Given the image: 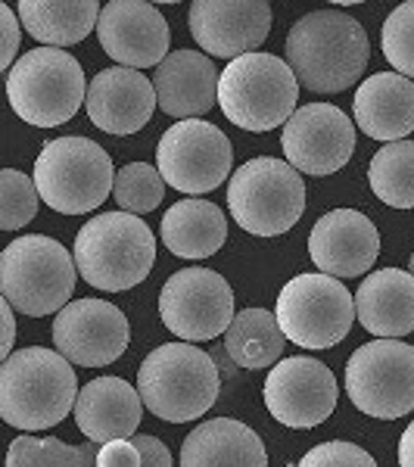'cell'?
Listing matches in <instances>:
<instances>
[{"instance_id": "52a82bcc", "label": "cell", "mask_w": 414, "mask_h": 467, "mask_svg": "<svg viewBox=\"0 0 414 467\" xmlns=\"http://www.w3.org/2000/svg\"><path fill=\"white\" fill-rule=\"evenodd\" d=\"M299 81L287 59L246 54L224 66L218 81V107L224 119L246 131H274L296 112Z\"/></svg>"}, {"instance_id": "9a60e30c", "label": "cell", "mask_w": 414, "mask_h": 467, "mask_svg": "<svg viewBox=\"0 0 414 467\" xmlns=\"http://www.w3.org/2000/svg\"><path fill=\"white\" fill-rule=\"evenodd\" d=\"M281 147L299 175H334L356 153V122L334 103H308L284 125Z\"/></svg>"}, {"instance_id": "d6a6232c", "label": "cell", "mask_w": 414, "mask_h": 467, "mask_svg": "<svg viewBox=\"0 0 414 467\" xmlns=\"http://www.w3.org/2000/svg\"><path fill=\"white\" fill-rule=\"evenodd\" d=\"M380 47L387 63L393 66L398 75L414 78V0L398 4L383 22Z\"/></svg>"}, {"instance_id": "4dcf8cb0", "label": "cell", "mask_w": 414, "mask_h": 467, "mask_svg": "<svg viewBox=\"0 0 414 467\" xmlns=\"http://www.w3.org/2000/svg\"><path fill=\"white\" fill-rule=\"evenodd\" d=\"M165 197V181L160 169L150 162H128L125 169L116 171V187H112V200L119 202L122 213L147 215Z\"/></svg>"}, {"instance_id": "7c38bea8", "label": "cell", "mask_w": 414, "mask_h": 467, "mask_svg": "<svg viewBox=\"0 0 414 467\" xmlns=\"http://www.w3.org/2000/svg\"><path fill=\"white\" fill-rule=\"evenodd\" d=\"M156 169L162 181L181 193H209L224 184L234 169V147L222 128L200 119L175 122L160 138L156 147Z\"/></svg>"}, {"instance_id": "f35d334b", "label": "cell", "mask_w": 414, "mask_h": 467, "mask_svg": "<svg viewBox=\"0 0 414 467\" xmlns=\"http://www.w3.org/2000/svg\"><path fill=\"white\" fill-rule=\"evenodd\" d=\"M398 467H414V420L398 440Z\"/></svg>"}, {"instance_id": "d6986e66", "label": "cell", "mask_w": 414, "mask_h": 467, "mask_svg": "<svg viewBox=\"0 0 414 467\" xmlns=\"http://www.w3.org/2000/svg\"><path fill=\"white\" fill-rule=\"evenodd\" d=\"M308 255L315 268L336 281L361 277L380 255V231L358 209H334L315 222L308 234Z\"/></svg>"}, {"instance_id": "1f68e13d", "label": "cell", "mask_w": 414, "mask_h": 467, "mask_svg": "<svg viewBox=\"0 0 414 467\" xmlns=\"http://www.w3.org/2000/svg\"><path fill=\"white\" fill-rule=\"evenodd\" d=\"M37 193L35 178L22 175L16 169L0 171V228L19 231L37 215Z\"/></svg>"}, {"instance_id": "8d00e7d4", "label": "cell", "mask_w": 414, "mask_h": 467, "mask_svg": "<svg viewBox=\"0 0 414 467\" xmlns=\"http://www.w3.org/2000/svg\"><path fill=\"white\" fill-rule=\"evenodd\" d=\"M131 440L140 451V467H171V451L162 440H156L150 433H138Z\"/></svg>"}, {"instance_id": "5bb4252c", "label": "cell", "mask_w": 414, "mask_h": 467, "mask_svg": "<svg viewBox=\"0 0 414 467\" xmlns=\"http://www.w3.org/2000/svg\"><path fill=\"white\" fill-rule=\"evenodd\" d=\"M265 409L277 424L293 431L318 427L336 409V378L312 356L281 358L265 378Z\"/></svg>"}, {"instance_id": "8fae6325", "label": "cell", "mask_w": 414, "mask_h": 467, "mask_svg": "<svg viewBox=\"0 0 414 467\" xmlns=\"http://www.w3.org/2000/svg\"><path fill=\"white\" fill-rule=\"evenodd\" d=\"M346 393L361 414L396 420L414 411V346L374 340L346 361Z\"/></svg>"}, {"instance_id": "e575fe53", "label": "cell", "mask_w": 414, "mask_h": 467, "mask_svg": "<svg viewBox=\"0 0 414 467\" xmlns=\"http://www.w3.org/2000/svg\"><path fill=\"white\" fill-rule=\"evenodd\" d=\"M0 32H4V44H0V69L10 72L13 66H16V54H19V32H22L19 13L13 10L10 4H0Z\"/></svg>"}, {"instance_id": "d4e9b609", "label": "cell", "mask_w": 414, "mask_h": 467, "mask_svg": "<svg viewBox=\"0 0 414 467\" xmlns=\"http://www.w3.org/2000/svg\"><path fill=\"white\" fill-rule=\"evenodd\" d=\"M181 467H268L262 436L234 418L202 420L181 446Z\"/></svg>"}, {"instance_id": "7a4b0ae2", "label": "cell", "mask_w": 414, "mask_h": 467, "mask_svg": "<svg viewBox=\"0 0 414 467\" xmlns=\"http://www.w3.org/2000/svg\"><path fill=\"white\" fill-rule=\"evenodd\" d=\"M72 361L47 346H26L0 368V414L22 433L50 431L78 402Z\"/></svg>"}, {"instance_id": "9c48e42d", "label": "cell", "mask_w": 414, "mask_h": 467, "mask_svg": "<svg viewBox=\"0 0 414 467\" xmlns=\"http://www.w3.org/2000/svg\"><path fill=\"white\" fill-rule=\"evenodd\" d=\"M228 209L234 222L255 237L287 234L305 213L303 175L274 156H255L231 175Z\"/></svg>"}, {"instance_id": "4fadbf2b", "label": "cell", "mask_w": 414, "mask_h": 467, "mask_svg": "<svg viewBox=\"0 0 414 467\" xmlns=\"http://www.w3.org/2000/svg\"><path fill=\"white\" fill-rule=\"evenodd\" d=\"M234 315V290L218 271L181 268L160 290V318L184 343L215 340Z\"/></svg>"}, {"instance_id": "e0dca14e", "label": "cell", "mask_w": 414, "mask_h": 467, "mask_svg": "<svg viewBox=\"0 0 414 467\" xmlns=\"http://www.w3.org/2000/svg\"><path fill=\"white\" fill-rule=\"evenodd\" d=\"M271 32L265 0H197L191 4V35L209 57L240 59L255 54Z\"/></svg>"}, {"instance_id": "484cf974", "label": "cell", "mask_w": 414, "mask_h": 467, "mask_svg": "<svg viewBox=\"0 0 414 467\" xmlns=\"http://www.w3.org/2000/svg\"><path fill=\"white\" fill-rule=\"evenodd\" d=\"M160 237L169 246V253L181 255V259H209L228 240V222L215 202L187 197L178 200L162 215Z\"/></svg>"}, {"instance_id": "f546056e", "label": "cell", "mask_w": 414, "mask_h": 467, "mask_svg": "<svg viewBox=\"0 0 414 467\" xmlns=\"http://www.w3.org/2000/svg\"><path fill=\"white\" fill-rule=\"evenodd\" d=\"M94 449L100 446H66L63 440H37V436L22 433L10 442L6 451V467H88Z\"/></svg>"}, {"instance_id": "44dd1931", "label": "cell", "mask_w": 414, "mask_h": 467, "mask_svg": "<svg viewBox=\"0 0 414 467\" xmlns=\"http://www.w3.org/2000/svg\"><path fill=\"white\" fill-rule=\"evenodd\" d=\"M222 75L202 50H171L156 66L153 88L160 109L171 119H200L218 103Z\"/></svg>"}, {"instance_id": "2e32d148", "label": "cell", "mask_w": 414, "mask_h": 467, "mask_svg": "<svg viewBox=\"0 0 414 467\" xmlns=\"http://www.w3.org/2000/svg\"><path fill=\"white\" fill-rule=\"evenodd\" d=\"M131 343V324L107 299H75L57 315L54 346L59 356L81 368L112 365Z\"/></svg>"}, {"instance_id": "30bf717a", "label": "cell", "mask_w": 414, "mask_h": 467, "mask_svg": "<svg viewBox=\"0 0 414 467\" xmlns=\"http://www.w3.org/2000/svg\"><path fill=\"white\" fill-rule=\"evenodd\" d=\"M274 318L290 343L303 349H330L349 337L356 321V296L336 277L308 271L284 284Z\"/></svg>"}, {"instance_id": "f1b7e54d", "label": "cell", "mask_w": 414, "mask_h": 467, "mask_svg": "<svg viewBox=\"0 0 414 467\" xmlns=\"http://www.w3.org/2000/svg\"><path fill=\"white\" fill-rule=\"evenodd\" d=\"M367 181L380 202L393 209H414V140H396L374 153Z\"/></svg>"}, {"instance_id": "ab89813d", "label": "cell", "mask_w": 414, "mask_h": 467, "mask_svg": "<svg viewBox=\"0 0 414 467\" xmlns=\"http://www.w3.org/2000/svg\"><path fill=\"white\" fill-rule=\"evenodd\" d=\"M409 275L414 277V253H411V259H409Z\"/></svg>"}, {"instance_id": "4316f807", "label": "cell", "mask_w": 414, "mask_h": 467, "mask_svg": "<svg viewBox=\"0 0 414 467\" xmlns=\"http://www.w3.org/2000/svg\"><path fill=\"white\" fill-rule=\"evenodd\" d=\"M19 22L44 47H72L85 41L100 22L97 0H19Z\"/></svg>"}, {"instance_id": "83f0119b", "label": "cell", "mask_w": 414, "mask_h": 467, "mask_svg": "<svg viewBox=\"0 0 414 467\" xmlns=\"http://www.w3.org/2000/svg\"><path fill=\"white\" fill-rule=\"evenodd\" d=\"M284 346H287V337L268 308H243L224 330V352L246 371L274 368V361L284 356Z\"/></svg>"}, {"instance_id": "277c9868", "label": "cell", "mask_w": 414, "mask_h": 467, "mask_svg": "<svg viewBox=\"0 0 414 467\" xmlns=\"http://www.w3.org/2000/svg\"><path fill=\"white\" fill-rule=\"evenodd\" d=\"M222 378L212 356L191 343L156 346L140 361L138 393L150 414L169 424L200 420L215 405Z\"/></svg>"}, {"instance_id": "836d02e7", "label": "cell", "mask_w": 414, "mask_h": 467, "mask_svg": "<svg viewBox=\"0 0 414 467\" xmlns=\"http://www.w3.org/2000/svg\"><path fill=\"white\" fill-rule=\"evenodd\" d=\"M296 467H378V462L356 442L334 440L308 449Z\"/></svg>"}, {"instance_id": "5b68a950", "label": "cell", "mask_w": 414, "mask_h": 467, "mask_svg": "<svg viewBox=\"0 0 414 467\" xmlns=\"http://www.w3.org/2000/svg\"><path fill=\"white\" fill-rule=\"evenodd\" d=\"M75 255L44 234H26L0 253V290L16 312L44 318L59 315L75 293Z\"/></svg>"}, {"instance_id": "d590c367", "label": "cell", "mask_w": 414, "mask_h": 467, "mask_svg": "<svg viewBox=\"0 0 414 467\" xmlns=\"http://www.w3.org/2000/svg\"><path fill=\"white\" fill-rule=\"evenodd\" d=\"M94 467H140V451L134 440H112L97 449Z\"/></svg>"}, {"instance_id": "8992f818", "label": "cell", "mask_w": 414, "mask_h": 467, "mask_svg": "<svg viewBox=\"0 0 414 467\" xmlns=\"http://www.w3.org/2000/svg\"><path fill=\"white\" fill-rule=\"evenodd\" d=\"M6 97L22 122L57 128L75 119L88 100L85 69L69 50L35 47L6 72Z\"/></svg>"}, {"instance_id": "ac0fdd59", "label": "cell", "mask_w": 414, "mask_h": 467, "mask_svg": "<svg viewBox=\"0 0 414 467\" xmlns=\"http://www.w3.org/2000/svg\"><path fill=\"white\" fill-rule=\"evenodd\" d=\"M97 37L107 57L125 69H150L169 57V22L160 6L144 0H112L103 6Z\"/></svg>"}, {"instance_id": "ba28073f", "label": "cell", "mask_w": 414, "mask_h": 467, "mask_svg": "<svg viewBox=\"0 0 414 467\" xmlns=\"http://www.w3.org/2000/svg\"><path fill=\"white\" fill-rule=\"evenodd\" d=\"M35 187L54 213L85 215L112 197L116 169L100 144L72 134L44 144L35 160Z\"/></svg>"}, {"instance_id": "74e56055", "label": "cell", "mask_w": 414, "mask_h": 467, "mask_svg": "<svg viewBox=\"0 0 414 467\" xmlns=\"http://www.w3.org/2000/svg\"><path fill=\"white\" fill-rule=\"evenodd\" d=\"M13 308L10 303H0V321H4V346H0V356L4 358H10L13 356V340H16V318H13Z\"/></svg>"}, {"instance_id": "3957f363", "label": "cell", "mask_w": 414, "mask_h": 467, "mask_svg": "<svg viewBox=\"0 0 414 467\" xmlns=\"http://www.w3.org/2000/svg\"><path fill=\"white\" fill-rule=\"evenodd\" d=\"M72 255L85 284L107 293H122L150 277L156 262V240L147 222L119 209L81 224Z\"/></svg>"}, {"instance_id": "cb8c5ba5", "label": "cell", "mask_w": 414, "mask_h": 467, "mask_svg": "<svg viewBox=\"0 0 414 467\" xmlns=\"http://www.w3.org/2000/svg\"><path fill=\"white\" fill-rule=\"evenodd\" d=\"M361 327L378 340H402L414 330V277L398 268H380L356 290Z\"/></svg>"}, {"instance_id": "603a6c76", "label": "cell", "mask_w": 414, "mask_h": 467, "mask_svg": "<svg viewBox=\"0 0 414 467\" xmlns=\"http://www.w3.org/2000/svg\"><path fill=\"white\" fill-rule=\"evenodd\" d=\"M144 399L122 378H97L81 387L75 402V424L90 442L128 440L138 433Z\"/></svg>"}, {"instance_id": "ffe728a7", "label": "cell", "mask_w": 414, "mask_h": 467, "mask_svg": "<svg viewBox=\"0 0 414 467\" xmlns=\"http://www.w3.org/2000/svg\"><path fill=\"white\" fill-rule=\"evenodd\" d=\"M156 107H160L156 88L138 69H125V66L100 69L88 85L85 109L90 125L116 138L140 131L153 119Z\"/></svg>"}, {"instance_id": "7402d4cb", "label": "cell", "mask_w": 414, "mask_h": 467, "mask_svg": "<svg viewBox=\"0 0 414 467\" xmlns=\"http://www.w3.org/2000/svg\"><path fill=\"white\" fill-rule=\"evenodd\" d=\"M352 112L356 125L371 140H405L414 131V81L398 72L367 75L356 90Z\"/></svg>"}, {"instance_id": "6da1fadb", "label": "cell", "mask_w": 414, "mask_h": 467, "mask_svg": "<svg viewBox=\"0 0 414 467\" xmlns=\"http://www.w3.org/2000/svg\"><path fill=\"white\" fill-rule=\"evenodd\" d=\"M287 66L312 94H340L365 75L371 44L361 22L343 16L336 6L305 13L287 35Z\"/></svg>"}]
</instances>
